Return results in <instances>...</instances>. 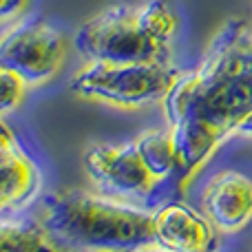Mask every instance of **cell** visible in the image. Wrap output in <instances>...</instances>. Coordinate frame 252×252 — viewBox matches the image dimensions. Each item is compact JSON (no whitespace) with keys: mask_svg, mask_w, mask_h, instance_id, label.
I'll list each match as a JSON object with an SVG mask.
<instances>
[{"mask_svg":"<svg viewBox=\"0 0 252 252\" xmlns=\"http://www.w3.org/2000/svg\"><path fill=\"white\" fill-rule=\"evenodd\" d=\"M42 223L58 244L73 250L139 252L155 246L153 210L89 190L49 195Z\"/></svg>","mask_w":252,"mask_h":252,"instance_id":"obj_2","label":"cell"},{"mask_svg":"<svg viewBox=\"0 0 252 252\" xmlns=\"http://www.w3.org/2000/svg\"><path fill=\"white\" fill-rule=\"evenodd\" d=\"M213 223L184 201H166L153 210L155 246L170 252H210L215 248Z\"/></svg>","mask_w":252,"mask_h":252,"instance_id":"obj_9","label":"cell"},{"mask_svg":"<svg viewBox=\"0 0 252 252\" xmlns=\"http://www.w3.org/2000/svg\"><path fill=\"white\" fill-rule=\"evenodd\" d=\"M139 252H170V250H164V248H159V246H148V248H144Z\"/></svg>","mask_w":252,"mask_h":252,"instance_id":"obj_16","label":"cell"},{"mask_svg":"<svg viewBox=\"0 0 252 252\" xmlns=\"http://www.w3.org/2000/svg\"><path fill=\"white\" fill-rule=\"evenodd\" d=\"M25 89L27 82L16 71L0 66V111H2V115H9L13 109H18L22 95H25Z\"/></svg>","mask_w":252,"mask_h":252,"instance_id":"obj_13","label":"cell"},{"mask_svg":"<svg viewBox=\"0 0 252 252\" xmlns=\"http://www.w3.org/2000/svg\"><path fill=\"white\" fill-rule=\"evenodd\" d=\"M104 252H120V250H104Z\"/></svg>","mask_w":252,"mask_h":252,"instance_id":"obj_17","label":"cell"},{"mask_svg":"<svg viewBox=\"0 0 252 252\" xmlns=\"http://www.w3.org/2000/svg\"><path fill=\"white\" fill-rule=\"evenodd\" d=\"M235 135H239V137H252V111L239 122V126H237V130H235Z\"/></svg>","mask_w":252,"mask_h":252,"instance_id":"obj_15","label":"cell"},{"mask_svg":"<svg viewBox=\"0 0 252 252\" xmlns=\"http://www.w3.org/2000/svg\"><path fill=\"white\" fill-rule=\"evenodd\" d=\"M44 223L22 215H7L0 223V252H58Z\"/></svg>","mask_w":252,"mask_h":252,"instance_id":"obj_11","label":"cell"},{"mask_svg":"<svg viewBox=\"0 0 252 252\" xmlns=\"http://www.w3.org/2000/svg\"><path fill=\"white\" fill-rule=\"evenodd\" d=\"M182 161L179 186L199 173L252 111V29L228 20L199 66L182 73L161 100Z\"/></svg>","mask_w":252,"mask_h":252,"instance_id":"obj_1","label":"cell"},{"mask_svg":"<svg viewBox=\"0 0 252 252\" xmlns=\"http://www.w3.org/2000/svg\"><path fill=\"white\" fill-rule=\"evenodd\" d=\"M29 9V0H0V25L4 29L18 22L22 13Z\"/></svg>","mask_w":252,"mask_h":252,"instance_id":"obj_14","label":"cell"},{"mask_svg":"<svg viewBox=\"0 0 252 252\" xmlns=\"http://www.w3.org/2000/svg\"><path fill=\"white\" fill-rule=\"evenodd\" d=\"M42 188V170L7 122L0 126V208L2 217L20 215Z\"/></svg>","mask_w":252,"mask_h":252,"instance_id":"obj_7","label":"cell"},{"mask_svg":"<svg viewBox=\"0 0 252 252\" xmlns=\"http://www.w3.org/2000/svg\"><path fill=\"white\" fill-rule=\"evenodd\" d=\"M82 164L97 190L115 199L133 204L153 201L161 186L144 166L135 142L91 144L84 151Z\"/></svg>","mask_w":252,"mask_h":252,"instance_id":"obj_6","label":"cell"},{"mask_svg":"<svg viewBox=\"0 0 252 252\" xmlns=\"http://www.w3.org/2000/svg\"><path fill=\"white\" fill-rule=\"evenodd\" d=\"M75 53L84 62H170V49L157 44L144 31L137 7L113 4L78 27Z\"/></svg>","mask_w":252,"mask_h":252,"instance_id":"obj_4","label":"cell"},{"mask_svg":"<svg viewBox=\"0 0 252 252\" xmlns=\"http://www.w3.org/2000/svg\"><path fill=\"white\" fill-rule=\"evenodd\" d=\"M64 56V33L42 18L18 22L2 33L0 66L16 71L27 87H40L56 78L62 69Z\"/></svg>","mask_w":252,"mask_h":252,"instance_id":"obj_5","label":"cell"},{"mask_svg":"<svg viewBox=\"0 0 252 252\" xmlns=\"http://www.w3.org/2000/svg\"><path fill=\"white\" fill-rule=\"evenodd\" d=\"M137 18L139 25L144 27V31L157 44H161L164 49L173 47L179 22L166 0H144L137 7Z\"/></svg>","mask_w":252,"mask_h":252,"instance_id":"obj_12","label":"cell"},{"mask_svg":"<svg viewBox=\"0 0 252 252\" xmlns=\"http://www.w3.org/2000/svg\"><path fill=\"white\" fill-rule=\"evenodd\" d=\"M182 71L170 62H89L69 89L82 100L118 109H144L161 102Z\"/></svg>","mask_w":252,"mask_h":252,"instance_id":"obj_3","label":"cell"},{"mask_svg":"<svg viewBox=\"0 0 252 252\" xmlns=\"http://www.w3.org/2000/svg\"><path fill=\"white\" fill-rule=\"evenodd\" d=\"M135 146L142 155L144 166L157 182L164 184L173 177L175 184H179L182 161L170 130H146L135 139Z\"/></svg>","mask_w":252,"mask_h":252,"instance_id":"obj_10","label":"cell"},{"mask_svg":"<svg viewBox=\"0 0 252 252\" xmlns=\"http://www.w3.org/2000/svg\"><path fill=\"white\" fill-rule=\"evenodd\" d=\"M199 204L219 232L235 235L252 221V179L239 170H221L208 179Z\"/></svg>","mask_w":252,"mask_h":252,"instance_id":"obj_8","label":"cell"}]
</instances>
